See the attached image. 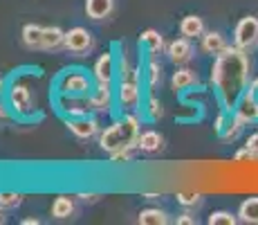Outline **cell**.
<instances>
[{"instance_id": "obj_1", "label": "cell", "mask_w": 258, "mask_h": 225, "mask_svg": "<svg viewBox=\"0 0 258 225\" xmlns=\"http://www.w3.org/2000/svg\"><path fill=\"white\" fill-rule=\"evenodd\" d=\"M211 86L220 102L222 111L234 113L236 104L249 88V57L245 50L236 45H227L211 68Z\"/></svg>"}, {"instance_id": "obj_2", "label": "cell", "mask_w": 258, "mask_h": 225, "mask_svg": "<svg viewBox=\"0 0 258 225\" xmlns=\"http://www.w3.org/2000/svg\"><path fill=\"white\" fill-rule=\"evenodd\" d=\"M140 117L135 113H123L121 119L112 122L99 133V147L106 153H115L121 149L135 147L137 149V135H140Z\"/></svg>"}, {"instance_id": "obj_3", "label": "cell", "mask_w": 258, "mask_h": 225, "mask_svg": "<svg viewBox=\"0 0 258 225\" xmlns=\"http://www.w3.org/2000/svg\"><path fill=\"white\" fill-rule=\"evenodd\" d=\"M94 77L86 72L81 68H70V70H63L61 74L56 77V95H66V97H83L88 99V95L94 90Z\"/></svg>"}, {"instance_id": "obj_4", "label": "cell", "mask_w": 258, "mask_h": 225, "mask_svg": "<svg viewBox=\"0 0 258 225\" xmlns=\"http://www.w3.org/2000/svg\"><path fill=\"white\" fill-rule=\"evenodd\" d=\"M7 104L9 108H12L14 115H18V117L23 119H29L34 117V113H36V97L32 95V90H29V83L25 81V79H12V83L7 86Z\"/></svg>"}, {"instance_id": "obj_5", "label": "cell", "mask_w": 258, "mask_h": 225, "mask_svg": "<svg viewBox=\"0 0 258 225\" xmlns=\"http://www.w3.org/2000/svg\"><path fill=\"white\" fill-rule=\"evenodd\" d=\"M234 45L245 52H251L258 48V18L256 16H245L240 18L234 29Z\"/></svg>"}, {"instance_id": "obj_6", "label": "cell", "mask_w": 258, "mask_h": 225, "mask_svg": "<svg viewBox=\"0 0 258 225\" xmlns=\"http://www.w3.org/2000/svg\"><path fill=\"white\" fill-rule=\"evenodd\" d=\"M117 104L123 113H135L142 104V81L137 79H121L117 88Z\"/></svg>"}, {"instance_id": "obj_7", "label": "cell", "mask_w": 258, "mask_h": 225, "mask_svg": "<svg viewBox=\"0 0 258 225\" xmlns=\"http://www.w3.org/2000/svg\"><path fill=\"white\" fill-rule=\"evenodd\" d=\"M117 72H119V66H117V59H115V54L112 52L101 54V57L94 61V66H92L94 83H99V86H112Z\"/></svg>"}, {"instance_id": "obj_8", "label": "cell", "mask_w": 258, "mask_h": 225, "mask_svg": "<svg viewBox=\"0 0 258 225\" xmlns=\"http://www.w3.org/2000/svg\"><path fill=\"white\" fill-rule=\"evenodd\" d=\"M92 34L88 32L86 27H72L66 32V43H63V48L68 50V52L72 54H86L92 50Z\"/></svg>"}, {"instance_id": "obj_9", "label": "cell", "mask_w": 258, "mask_h": 225, "mask_svg": "<svg viewBox=\"0 0 258 225\" xmlns=\"http://www.w3.org/2000/svg\"><path fill=\"white\" fill-rule=\"evenodd\" d=\"M66 126L74 138L79 140H90L99 135V122L90 115H81V117H66Z\"/></svg>"}, {"instance_id": "obj_10", "label": "cell", "mask_w": 258, "mask_h": 225, "mask_svg": "<svg viewBox=\"0 0 258 225\" xmlns=\"http://www.w3.org/2000/svg\"><path fill=\"white\" fill-rule=\"evenodd\" d=\"M166 54L175 66H186V63L196 57V50H193V45H191V38L182 36V38H175V41H171L166 45Z\"/></svg>"}, {"instance_id": "obj_11", "label": "cell", "mask_w": 258, "mask_h": 225, "mask_svg": "<svg viewBox=\"0 0 258 225\" xmlns=\"http://www.w3.org/2000/svg\"><path fill=\"white\" fill-rule=\"evenodd\" d=\"M115 104V95H112V86H94V90L88 95V106L92 113H108Z\"/></svg>"}, {"instance_id": "obj_12", "label": "cell", "mask_w": 258, "mask_h": 225, "mask_svg": "<svg viewBox=\"0 0 258 225\" xmlns=\"http://www.w3.org/2000/svg\"><path fill=\"white\" fill-rule=\"evenodd\" d=\"M234 115L240 117L245 124L258 122V95H254L251 90H247V93L240 97V102L236 104Z\"/></svg>"}, {"instance_id": "obj_13", "label": "cell", "mask_w": 258, "mask_h": 225, "mask_svg": "<svg viewBox=\"0 0 258 225\" xmlns=\"http://www.w3.org/2000/svg\"><path fill=\"white\" fill-rule=\"evenodd\" d=\"M56 106L66 117H81V115L90 113L88 99H83V97H66V95H56Z\"/></svg>"}, {"instance_id": "obj_14", "label": "cell", "mask_w": 258, "mask_h": 225, "mask_svg": "<svg viewBox=\"0 0 258 225\" xmlns=\"http://www.w3.org/2000/svg\"><path fill=\"white\" fill-rule=\"evenodd\" d=\"M198 83H200V77H198V72L191 68H177L171 77V88L175 90V93H184V90L198 86Z\"/></svg>"}, {"instance_id": "obj_15", "label": "cell", "mask_w": 258, "mask_h": 225, "mask_svg": "<svg viewBox=\"0 0 258 225\" xmlns=\"http://www.w3.org/2000/svg\"><path fill=\"white\" fill-rule=\"evenodd\" d=\"M115 9V0H86V16L92 21H106Z\"/></svg>"}, {"instance_id": "obj_16", "label": "cell", "mask_w": 258, "mask_h": 225, "mask_svg": "<svg viewBox=\"0 0 258 225\" xmlns=\"http://www.w3.org/2000/svg\"><path fill=\"white\" fill-rule=\"evenodd\" d=\"M142 48L148 52V57H157V54L164 52V38L157 29H144L140 36Z\"/></svg>"}, {"instance_id": "obj_17", "label": "cell", "mask_w": 258, "mask_h": 225, "mask_svg": "<svg viewBox=\"0 0 258 225\" xmlns=\"http://www.w3.org/2000/svg\"><path fill=\"white\" fill-rule=\"evenodd\" d=\"M137 151H144V153H155L164 147V138H162L157 131H144L137 135Z\"/></svg>"}, {"instance_id": "obj_18", "label": "cell", "mask_w": 258, "mask_h": 225, "mask_svg": "<svg viewBox=\"0 0 258 225\" xmlns=\"http://www.w3.org/2000/svg\"><path fill=\"white\" fill-rule=\"evenodd\" d=\"M180 34L186 38H202L205 34V21L196 14H188L180 21Z\"/></svg>"}, {"instance_id": "obj_19", "label": "cell", "mask_w": 258, "mask_h": 225, "mask_svg": "<svg viewBox=\"0 0 258 225\" xmlns=\"http://www.w3.org/2000/svg\"><path fill=\"white\" fill-rule=\"evenodd\" d=\"M227 38L222 36L220 32H205L202 34V50H205L207 54H211V57H218L220 52H225L227 50Z\"/></svg>"}, {"instance_id": "obj_20", "label": "cell", "mask_w": 258, "mask_h": 225, "mask_svg": "<svg viewBox=\"0 0 258 225\" xmlns=\"http://www.w3.org/2000/svg\"><path fill=\"white\" fill-rule=\"evenodd\" d=\"M23 45L29 50H43V27L36 23H27L21 32Z\"/></svg>"}, {"instance_id": "obj_21", "label": "cell", "mask_w": 258, "mask_h": 225, "mask_svg": "<svg viewBox=\"0 0 258 225\" xmlns=\"http://www.w3.org/2000/svg\"><path fill=\"white\" fill-rule=\"evenodd\" d=\"M52 216L58 218V221H66V218H72L74 212H77V205H74V198L70 196H56L52 203Z\"/></svg>"}, {"instance_id": "obj_22", "label": "cell", "mask_w": 258, "mask_h": 225, "mask_svg": "<svg viewBox=\"0 0 258 225\" xmlns=\"http://www.w3.org/2000/svg\"><path fill=\"white\" fill-rule=\"evenodd\" d=\"M238 218L240 223H247V225H258V196H251V198H245L238 207Z\"/></svg>"}, {"instance_id": "obj_23", "label": "cell", "mask_w": 258, "mask_h": 225, "mask_svg": "<svg viewBox=\"0 0 258 225\" xmlns=\"http://www.w3.org/2000/svg\"><path fill=\"white\" fill-rule=\"evenodd\" d=\"M66 43V32L56 25L43 27V50H58Z\"/></svg>"}, {"instance_id": "obj_24", "label": "cell", "mask_w": 258, "mask_h": 225, "mask_svg": "<svg viewBox=\"0 0 258 225\" xmlns=\"http://www.w3.org/2000/svg\"><path fill=\"white\" fill-rule=\"evenodd\" d=\"M144 83L148 86L151 93L162 83V66L155 57H151V61H148L146 68H144Z\"/></svg>"}, {"instance_id": "obj_25", "label": "cell", "mask_w": 258, "mask_h": 225, "mask_svg": "<svg viewBox=\"0 0 258 225\" xmlns=\"http://www.w3.org/2000/svg\"><path fill=\"white\" fill-rule=\"evenodd\" d=\"M137 223H140V225H166L168 223V214L164 212V209L148 207V209H142V212H140Z\"/></svg>"}, {"instance_id": "obj_26", "label": "cell", "mask_w": 258, "mask_h": 225, "mask_svg": "<svg viewBox=\"0 0 258 225\" xmlns=\"http://www.w3.org/2000/svg\"><path fill=\"white\" fill-rule=\"evenodd\" d=\"M247 124L242 122L240 117H236L234 113L229 115V122H227V126H225V131L220 133V138L222 140H227V142H234V140H238V135L242 133V128H245Z\"/></svg>"}, {"instance_id": "obj_27", "label": "cell", "mask_w": 258, "mask_h": 225, "mask_svg": "<svg viewBox=\"0 0 258 225\" xmlns=\"http://www.w3.org/2000/svg\"><path fill=\"white\" fill-rule=\"evenodd\" d=\"M240 218H238V214H231L227 212V209H218V212H211L209 218H207V223L209 225H236Z\"/></svg>"}, {"instance_id": "obj_28", "label": "cell", "mask_w": 258, "mask_h": 225, "mask_svg": "<svg viewBox=\"0 0 258 225\" xmlns=\"http://www.w3.org/2000/svg\"><path fill=\"white\" fill-rule=\"evenodd\" d=\"M146 115H148V119H153V122H157V119L164 117V108H162V102L155 97V95H151V97L146 99Z\"/></svg>"}, {"instance_id": "obj_29", "label": "cell", "mask_w": 258, "mask_h": 225, "mask_svg": "<svg viewBox=\"0 0 258 225\" xmlns=\"http://www.w3.org/2000/svg\"><path fill=\"white\" fill-rule=\"evenodd\" d=\"M21 203H23V194L0 192V207H3V209H16Z\"/></svg>"}, {"instance_id": "obj_30", "label": "cell", "mask_w": 258, "mask_h": 225, "mask_svg": "<svg viewBox=\"0 0 258 225\" xmlns=\"http://www.w3.org/2000/svg\"><path fill=\"white\" fill-rule=\"evenodd\" d=\"M175 198H177V203L184 205V207H196V205L202 201V196L198 192H180Z\"/></svg>"}, {"instance_id": "obj_31", "label": "cell", "mask_w": 258, "mask_h": 225, "mask_svg": "<svg viewBox=\"0 0 258 225\" xmlns=\"http://www.w3.org/2000/svg\"><path fill=\"white\" fill-rule=\"evenodd\" d=\"M133 151H137V149L128 147V149H121V151H115V153H110V160L112 162H117V164H126V162H131L133 160Z\"/></svg>"}, {"instance_id": "obj_32", "label": "cell", "mask_w": 258, "mask_h": 225, "mask_svg": "<svg viewBox=\"0 0 258 225\" xmlns=\"http://www.w3.org/2000/svg\"><path fill=\"white\" fill-rule=\"evenodd\" d=\"M229 115L231 113H227V111H222L220 115L216 117V122H213V131H216L218 135H220L222 131H225V126H227V122H229Z\"/></svg>"}, {"instance_id": "obj_33", "label": "cell", "mask_w": 258, "mask_h": 225, "mask_svg": "<svg viewBox=\"0 0 258 225\" xmlns=\"http://www.w3.org/2000/svg\"><path fill=\"white\" fill-rule=\"evenodd\" d=\"M245 147L249 149V151L254 153V156H258V133H251L249 138L245 140Z\"/></svg>"}, {"instance_id": "obj_34", "label": "cell", "mask_w": 258, "mask_h": 225, "mask_svg": "<svg viewBox=\"0 0 258 225\" xmlns=\"http://www.w3.org/2000/svg\"><path fill=\"white\" fill-rule=\"evenodd\" d=\"M177 225H196V218H193L188 212H184L177 216Z\"/></svg>"}, {"instance_id": "obj_35", "label": "cell", "mask_w": 258, "mask_h": 225, "mask_svg": "<svg viewBox=\"0 0 258 225\" xmlns=\"http://www.w3.org/2000/svg\"><path fill=\"white\" fill-rule=\"evenodd\" d=\"M77 198H81L83 203H97L101 196L99 194H77Z\"/></svg>"}, {"instance_id": "obj_36", "label": "cell", "mask_w": 258, "mask_h": 225, "mask_svg": "<svg viewBox=\"0 0 258 225\" xmlns=\"http://www.w3.org/2000/svg\"><path fill=\"white\" fill-rule=\"evenodd\" d=\"M247 158H256L254 153H251V151H249V149H247V147H245V149H240V151H238L236 156H234V160H236V162H238V160H247Z\"/></svg>"}, {"instance_id": "obj_37", "label": "cell", "mask_w": 258, "mask_h": 225, "mask_svg": "<svg viewBox=\"0 0 258 225\" xmlns=\"http://www.w3.org/2000/svg\"><path fill=\"white\" fill-rule=\"evenodd\" d=\"M7 86H9V83H7V81H5V79H3V77H0V99H3V97H5V95H7Z\"/></svg>"}, {"instance_id": "obj_38", "label": "cell", "mask_w": 258, "mask_h": 225, "mask_svg": "<svg viewBox=\"0 0 258 225\" xmlns=\"http://www.w3.org/2000/svg\"><path fill=\"white\" fill-rule=\"evenodd\" d=\"M9 117V111H7V106H5L3 102H0V122H3V119H7Z\"/></svg>"}, {"instance_id": "obj_39", "label": "cell", "mask_w": 258, "mask_h": 225, "mask_svg": "<svg viewBox=\"0 0 258 225\" xmlns=\"http://www.w3.org/2000/svg\"><path fill=\"white\" fill-rule=\"evenodd\" d=\"M247 90H251L254 95H258V79H254V81L249 83V88H247Z\"/></svg>"}, {"instance_id": "obj_40", "label": "cell", "mask_w": 258, "mask_h": 225, "mask_svg": "<svg viewBox=\"0 0 258 225\" xmlns=\"http://www.w3.org/2000/svg\"><path fill=\"white\" fill-rule=\"evenodd\" d=\"M41 221H38V218H25L23 221V225H38Z\"/></svg>"}, {"instance_id": "obj_41", "label": "cell", "mask_w": 258, "mask_h": 225, "mask_svg": "<svg viewBox=\"0 0 258 225\" xmlns=\"http://www.w3.org/2000/svg\"><path fill=\"white\" fill-rule=\"evenodd\" d=\"M5 221V216H3V207H0V223H3Z\"/></svg>"}]
</instances>
